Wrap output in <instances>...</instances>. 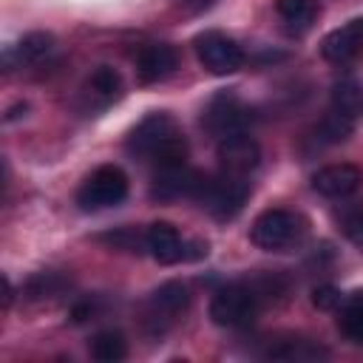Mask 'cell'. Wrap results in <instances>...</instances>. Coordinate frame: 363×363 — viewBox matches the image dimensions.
I'll return each instance as SVG.
<instances>
[{"mask_svg": "<svg viewBox=\"0 0 363 363\" xmlns=\"http://www.w3.org/2000/svg\"><path fill=\"white\" fill-rule=\"evenodd\" d=\"M193 48H196L199 62L216 77L235 74L244 65V48L224 31H201L193 40Z\"/></svg>", "mask_w": 363, "mask_h": 363, "instance_id": "obj_7", "label": "cell"}, {"mask_svg": "<svg viewBox=\"0 0 363 363\" xmlns=\"http://www.w3.org/2000/svg\"><path fill=\"white\" fill-rule=\"evenodd\" d=\"M91 357L99 363H119L128 357V340L119 329H102L91 337Z\"/></svg>", "mask_w": 363, "mask_h": 363, "instance_id": "obj_18", "label": "cell"}, {"mask_svg": "<svg viewBox=\"0 0 363 363\" xmlns=\"http://www.w3.org/2000/svg\"><path fill=\"white\" fill-rule=\"evenodd\" d=\"M250 119H252V116H250V108H247L235 94H227V91L216 94V96L210 99V105L204 108V113H201V125H204L216 139H224V136H230V133L247 130Z\"/></svg>", "mask_w": 363, "mask_h": 363, "instance_id": "obj_8", "label": "cell"}, {"mask_svg": "<svg viewBox=\"0 0 363 363\" xmlns=\"http://www.w3.org/2000/svg\"><path fill=\"white\" fill-rule=\"evenodd\" d=\"M204 173L193 170L187 162L173 164V167H159L153 170L150 182V199L153 201H176V199H196L201 190Z\"/></svg>", "mask_w": 363, "mask_h": 363, "instance_id": "obj_9", "label": "cell"}, {"mask_svg": "<svg viewBox=\"0 0 363 363\" xmlns=\"http://www.w3.org/2000/svg\"><path fill=\"white\" fill-rule=\"evenodd\" d=\"M352 130H354V119H349V116H343V113L329 108V113L315 128V142L318 145H337V142L349 139Z\"/></svg>", "mask_w": 363, "mask_h": 363, "instance_id": "obj_20", "label": "cell"}, {"mask_svg": "<svg viewBox=\"0 0 363 363\" xmlns=\"http://www.w3.org/2000/svg\"><path fill=\"white\" fill-rule=\"evenodd\" d=\"M303 235H306V218L284 207L264 210L250 227V241L267 252H286L298 247Z\"/></svg>", "mask_w": 363, "mask_h": 363, "instance_id": "obj_3", "label": "cell"}, {"mask_svg": "<svg viewBox=\"0 0 363 363\" xmlns=\"http://www.w3.org/2000/svg\"><path fill=\"white\" fill-rule=\"evenodd\" d=\"M96 315V303L94 301H79V303H74V309H71V323H85V320H91Z\"/></svg>", "mask_w": 363, "mask_h": 363, "instance_id": "obj_26", "label": "cell"}, {"mask_svg": "<svg viewBox=\"0 0 363 363\" xmlns=\"http://www.w3.org/2000/svg\"><path fill=\"white\" fill-rule=\"evenodd\" d=\"M332 111L349 116V119H357L360 111H363V91L354 79H340L332 85Z\"/></svg>", "mask_w": 363, "mask_h": 363, "instance_id": "obj_19", "label": "cell"}, {"mask_svg": "<svg viewBox=\"0 0 363 363\" xmlns=\"http://www.w3.org/2000/svg\"><path fill=\"white\" fill-rule=\"evenodd\" d=\"M250 182L247 176H233V173H218V176H204L201 190L196 201L218 221H230L241 213V207L250 199Z\"/></svg>", "mask_w": 363, "mask_h": 363, "instance_id": "obj_4", "label": "cell"}, {"mask_svg": "<svg viewBox=\"0 0 363 363\" xmlns=\"http://www.w3.org/2000/svg\"><path fill=\"white\" fill-rule=\"evenodd\" d=\"M125 150L130 156L147 162L153 170L187 162V139H184L179 122L164 111H153L136 128H130V133L125 139Z\"/></svg>", "mask_w": 363, "mask_h": 363, "instance_id": "obj_1", "label": "cell"}, {"mask_svg": "<svg viewBox=\"0 0 363 363\" xmlns=\"http://www.w3.org/2000/svg\"><path fill=\"white\" fill-rule=\"evenodd\" d=\"M343 233H346V238H349L357 250H363V210L346 216V221H343Z\"/></svg>", "mask_w": 363, "mask_h": 363, "instance_id": "obj_25", "label": "cell"}, {"mask_svg": "<svg viewBox=\"0 0 363 363\" xmlns=\"http://www.w3.org/2000/svg\"><path fill=\"white\" fill-rule=\"evenodd\" d=\"M275 11L289 28H306L315 17V3L312 0H275Z\"/></svg>", "mask_w": 363, "mask_h": 363, "instance_id": "obj_23", "label": "cell"}, {"mask_svg": "<svg viewBox=\"0 0 363 363\" xmlns=\"http://www.w3.org/2000/svg\"><path fill=\"white\" fill-rule=\"evenodd\" d=\"M176 68H179V54L167 43H147L136 54V77L145 85L167 79Z\"/></svg>", "mask_w": 363, "mask_h": 363, "instance_id": "obj_13", "label": "cell"}, {"mask_svg": "<svg viewBox=\"0 0 363 363\" xmlns=\"http://www.w3.org/2000/svg\"><path fill=\"white\" fill-rule=\"evenodd\" d=\"M68 286V278L60 272H37L26 281L23 295L28 301H45V298H57L62 289Z\"/></svg>", "mask_w": 363, "mask_h": 363, "instance_id": "obj_21", "label": "cell"}, {"mask_svg": "<svg viewBox=\"0 0 363 363\" xmlns=\"http://www.w3.org/2000/svg\"><path fill=\"white\" fill-rule=\"evenodd\" d=\"M190 306V289L182 281H167L162 286H156L145 306H142V326L150 335H164Z\"/></svg>", "mask_w": 363, "mask_h": 363, "instance_id": "obj_6", "label": "cell"}, {"mask_svg": "<svg viewBox=\"0 0 363 363\" xmlns=\"http://www.w3.org/2000/svg\"><path fill=\"white\" fill-rule=\"evenodd\" d=\"M54 48H57L54 34H48V31H31L17 45H9L6 48V68H11V65H40L43 60H48L54 54Z\"/></svg>", "mask_w": 363, "mask_h": 363, "instance_id": "obj_15", "label": "cell"}, {"mask_svg": "<svg viewBox=\"0 0 363 363\" xmlns=\"http://www.w3.org/2000/svg\"><path fill=\"white\" fill-rule=\"evenodd\" d=\"M3 309H9L11 306V298H14V289H11V284H9V278H3Z\"/></svg>", "mask_w": 363, "mask_h": 363, "instance_id": "obj_27", "label": "cell"}, {"mask_svg": "<svg viewBox=\"0 0 363 363\" xmlns=\"http://www.w3.org/2000/svg\"><path fill=\"white\" fill-rule=\"evenodd\" d=\"M201 244H187L182 238V233L170 224V221H153L147 230H145V250L153 261L159 264H179V261H190L196 258V250Z\"/></svg>", "mask_w": 363, "mask_h": 363, "instance_id": "obj_10", "label": "cell"}, {"mask_svg": "<svg viewBox=\"0 0 363 363\" xmlns=\"http://www.w3.org/2000/svg\"><path fill=\"white\" fill-rule=\"evenodd\" d=\"M264 357H272V360H295V363H309V360H326V357H329V349H323L320 343L306 340V337H286V340L269 343V349L264 352Z\"/></svg>", "mask_w": 363, "mask_h": 363, "instance_id": "obj_16", "label": "cell"}, {"mask_svg": "<svg viewBox=\"0 0 363 363\" xmlns=\"http://www.w3.org/2000/svg\"><path fill=\"white\" fill-rule=\"evenodd\" d=\"M337 329L349 343L363 346V289H354L349 295H343L340 306H337Z\"/></svg>", "mask_w": 363, "mask_h": 363, "instance_id": "obj_17", "label": "cell"}, {"mask_svg": "<svg viewBox=\"0 0 363 363\" xmlns=\"http://www.w3.org/2000/svg\"><path fill=\"white\" fill-rule=\"evenodd\" d=\"M340 301H343V295H340V289H337V286H332V284H320V286H315V289H312V303H315L318 309H323V312L337 309V306H340Z\"/></svg>", "mask_w": 363, "mask_h": 363, "instance_id": "obj_24", "label": "cell"}, {"mask_svg": "<svg viewBox=\"0 0 363 363\" xmlns=\"http://www.w3.org/2000/svg\"><path fill=\"white\" fill-rule=\"evenodd\" d=\"M128 196V176L122 167L116 164H99L96 170H91L79 190H77V204L85 213H99L108 207L122 204Z\"/></svg>", "mask_w": 363, "mask_h": 363, "instance_id": "obj_5", "label": "cell"}, {"mask_svg": "<svg viewBox=\"0 0 363 363\" xmlns=\"http://www.w3.org/2000/svg\"><path fill=\"white\" fill-rule=\"evenodd\" d=\"M360 187H363V170L349 162L326 164L312 176V190L320 193L323 199H349Z\"/></svg>", "mask_w": 363, "mask_h": 363, "instance_id": "obj_12", "label": "cell"}, {"mask_svg": "<svg viewBox=\"0 0 363 363\" xmlns=\"http://www.w3.org/2000/svg\"><path fill=\"white\" fill-rule=\"evenodd\" d=\"M258 164H261V147L247 130L218 139V167L224 173L250 176Z\"/></svg>", "mask_w": 363, "mask_h": 363, "instance_id": "obj_11", "label": "cell"}, {"mask_svg": "<svg viewBox=\"0 0 363 363\" xmlns=\"http://www.w3.org/2000/svg\"><path fill=\"white\" fill-rule=\"evenodd\" d=\"M88 88H91L102 102H113V99H119V94H122V77H119L116 68L99 65V68L91 74Z\"/></svg>", "mask_w": 363, "mask_h": 363, "instance_id": "obj_22", "label": "cell"}, {"mask_svg": "<svg viewBox=\"0 0 363 363\" xmlns=\"http://www.w3.org/2000/svg\"><path fill=\"white\" fill-rule=\"evenodd\" d=\"M363 51V17L343 23L340 28L329 31L320 43V54L329 62H349Z\"/></svg>", "mask_w": 363, "mask_h": 363, "instance_id": "obj_14", "label": "cell"}, {"mask_svg": "<svg viewBox=\"0 0 363 363\" xmlns=\"http://www.w3.org/2000/svg\"><path fill=\"white\" fill-rule=\"evenodd\" d=\"M261 309H264V301L247 278L216 289L213 298H210V318H213L216 326H224V329L252 326L258 320Z\"/></svg>", "mask_w": 363, "mask_h": 363, "instance_id": "obj_2", "label": "cell"}]
</instances>
